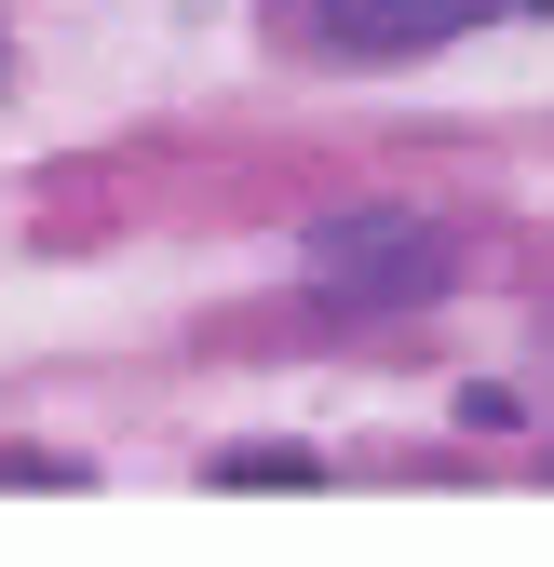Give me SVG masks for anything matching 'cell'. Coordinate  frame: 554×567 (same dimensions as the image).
Here are the masks:
<instances>
[{"mask_svg": "<svg viewBox=\"0 0 554 567\" xmlns=\"http://www.w3.org/2000/svg\"><path fill=\"white\" fill-rule=\"evenodd\" d=\"M541 14H554V0H541Z\"/></svg>", "mask_w": 554, "mask_h": 567, "instance_id": "cell-4", "label": "cell"}, {"mask_svg": "<svg viewBox=\"0 0 554 567\" xmlns=\"http://www.w3.org/2000/svg\"><path fill=\"white\" fill-rule=\"evenodd\" d=\"M311 14H325V41H338V54L392 68V54H433V41H473L488 14H514V0H311Z\"/></svg>", "mask_w": 554, "mask_h": 567, "instance_id": "cell-2", "label": "cell"}, {"mask_svg": "<svg viewBox=\"0 0 554 567\" xmlns=\"http://www.w3.org/2000/svg\"><path fill=\"white\" fill-rule=\"evenodd\" d=\"M217 486H311V446H217Z\"/></svg>", "mask_w": 554, "mask_h": 567, "instance_id": "cell-3", "label": "cell"}, {"mask_svg": "<svg viewBox=\"0 0 554 567\" xmlns=\"http://www.w3.org/2000/svg\"><path fill=\"white\" fill-rule=\"evenodd\" d=\"M311 284L338 311H406V298H447L460 284V244L433 230V217H338V230H311Z\"/></svg>", "mask_w": 554, "mask_h": 567, "instance_id": "cell-1", "label": "cell"}]
</instances>
